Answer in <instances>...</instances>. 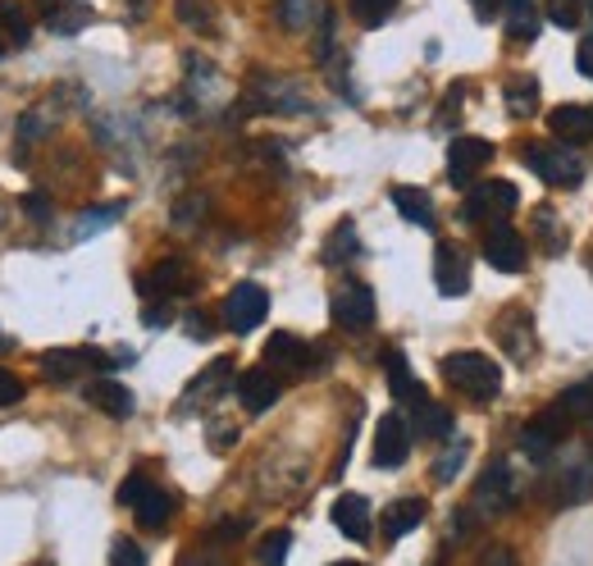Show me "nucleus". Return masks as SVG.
Returning a JSON list of instances; mask_svg holds the SVG:
<instances>
[{"mask_svg":"<svg viewBox=\"0 0 593 566\" xmlns=\"http://www.w3.org/2000/svg\"><path fill=\"white\" fill-rule=\"evenodd\" d=\"M347 5H352V19L360 23V28H379V23L393 14L398 0H347Z\"/></svg>","mask_w":593,"mask_h":566,"instance_id":"36","label":"nucleus"},{"mask_svg":"<svg viewBox=\"0 0 593 566\" xmlns=\"http://www.w3.org/2000/svg\"><path fill=\"white\" fill-rule=\"evenodd\" d=\"M438 370H443V379L456 393H466L475 402H488V398L502 393V366L484 352H452V356H443Z\"/></svg>","mask_w":593,"mask_h":566,"instance_id":"1","label":"nucleus"},{"mask_svg":"<svg viewBox=\"0 0 593 566\" xmlns=\"http://www.w3.org/2000/svg\"><path fill=\"white\" fill-rule=\"evenodd\" d=\"M333 526H339V534H347V539H370V503L360 498V494H343L339 503H333Z\"/></svg>","mask_w":593,"mask_h":566,"instance_id":"19","label":"nucleus"},{"mask_svg":"<svg viewBox=\"0 0 593 566\" xmlns=\"http://www.w3.org/2000/svg\"><path fill=\"white\" fill-rule=\"evenodd\" d=\"M557 488H561V498H566V503H584V498H593V452H576V457H566Z\"/></svg>","mask_w":593,"mask_h":566,"instance_id":"21","label":"nucleus"},{"mask_svg":"<svg viewBox=\"0 0 593 566\" xmlns=\"http://www.w3.org/2000/svg\"><path fill=\"white\" fill-rule=\"evenodd\" d=\"M466 452H471V444H466V439H456V444H452V448H448L443 457H438V461H434V480H438V484H448V480H456V471H461V467H466Z\"/></svg>","mask_w":593,"mask_h":566,"instance_id":"38","label":"nucleus"},{"mask_svg":"<svg viewBox=\"0 0 593 566\" xmlns=\"http://www.w3.org/2000/svg\"><path fill=\"white\" fill-rule=\"evenodd\" d=\"M416 429L425 434V439H448V434H452V411L425 398V402L416 406Z\"/></svg>","mask_w":593,"mask_h":566,"instance_id":"32","label":"nucleus"},{"mask_svg":"<svg viewBox=\"0 0 593 566\" xmlns=\"http://www.w3.org/2000/svg\"><path fill=\"white\" fill-rule=\"evenodd\" d=\"M329 311H333V325H339V329L360 333V329L375 325V293L366 288V283H347V288L333 297Z\"/></svg>","mask_w":593,"mask_h":566,"instance_id":"10","label":"nucleus"},{"mask_svg":"<svg viewBox=\"0 0 593 566\" xmlns=\"http://www.w3.org/2000/svg\"><path fill=\"white\" fill-rule=\"evenodd\" d=\"M10 347H14V343H10V333H5V329H0V352H10Z\"/></svg>","mask_w":593,"mask_h":566,"instance_id":"53","label":"nucleus"},{"mask_svg":"<svg viewBox=\"0 0 593 566\" xmlns=\"http://www.w3.org/2000/svg\"><path fill=\"white\" fill-rule=\"evenodd\" d=\"M83 398L96 406V411H106L110 421H128L138 411V398H133V389L128 384H119L115 375H96L87 389H83Z\"/></svg>","mask_w":593,"mask_h":566,"instance_id":"12","label":"nucleus"},{"mask_svg":"<svg viewBox=\"0 0 593 566\" xmlns=\"http://www.w3.org/2000/svg\"><path fill=\"white\" fill-rule=\"evenodd\" d=\"M434 283L443 297H461L471 288V274H466V256H461L452 243H438L434 247Z\"/></svg>","mask_w":593,"mask_h":566,"instance_id":"16","label":"nucleus"},{"mask_svg":"<svg viewBox=\"0 0 593 566\" xmlns=\"http://www.w3.org/2000/svg\"><path fill=\"white\" fill-rule=\"evenodd\" d=\"M420 521H425V503L420 498H398V503L383 507V517H379V526H383V534H389V539L411 534Z\"/></svg>","mask_w":593,"mask_h":566,"instance_id":"24","label":"nucleus"},{"mask_svg":"<svg viewBox=\"0 0 593 566\" xmlns=\"http://www.w3.org/2000/svg\"><path fill=\"white\" fill-rule=\"evenodd\" d=\"M0 56H5V42H0Z\"/></svg>","mask_w":593,"mask_h":566,"instance_id":"55","label":"nucleus"},{"mask_svg":"<svg viewBox=\"0 0 593 566\" xmlns=\"http://www.w3.org/2000/svg\"><path fill=\"white\" fill-rule=\"evenodd\" d=\"M188 333H192V339H211L215 325H211V320H201V316H188Z\"/></svg>","mask_w":593,"mask_h":566,"instance_id":"51","label":"nucleus"},{"mask_svg":"<svg viewBox=\"0 0 593 566\" xmlns=\"http://www.w3.org/2000/svg\"><path fill=\"white\" fill-rule=\"evenodd\" d=\"M333 566H366V562H333Z\"/></svg>","mask_w":593,"mask_h":566,"instance_id":"54","label":"nucleus"},{"mask_svg":"<svg viewBox=\"0 0 593 566\" xmlns=\"http://www.w3.org/2000/svg\"><path fill=\"white\" fill-rule=\"evenodd\" d=\"M475 507H479V517H502V511L515 507V484H511L507 461H494V467L484 471V480L475 488Z\"/></svg>","mask_w":593,"mask_h":566,"instance_id":"11","label":"nucleus"},{"mask_svg":"<svg viewBox=\"0 0 593 566\" xmlns=\"http://www.w3.org/2000/svg\"><path fill=\"white\" fill-rule=\"evenodd\" d=\"M119 215H123V201H110V205H92V211H83L79 220H73V238H79V243H87V238H96V234H100V228H110Z\"/></svg>","mask_w":593,"mask_h":566,"instance_id":"28","label":"nucleus"},{"mask_svg":"<svg viewBox=\"0 0 593 566\" xmlns=\"http://www.w3.org/2000/svg\"><path fill=\"white\" fill-rule=\"evenodd\" d=\"M142 320H146V325H151V329H161V325H169V320H174V311H169V306H165V302H161V306H151V311H146V316H142Z\"/></svg>","mask_w":593,"mask_h":566,"instance_id":"49","label":"nucleus"},{"mask_svg":"<svg viewBox=\"0 0 593 566\" xmlns=\"http://www.w3.org/2000/svg\"><path fill=\"white\" fill-rule=\"evenodd\" d=\"M356 256H360L356 224H352V220H343V224L329 234V243H324V261H329V266H347V261H356Z\"/></svg>","mask_w":593,"mask_h":566,"instance_id":"29","label":"nucleus"},{"mask_svg":"<svg viewBox=\"0 0 593 566\" xmlns=\"http://www.w3.org/2000/svg\"><path fill=\"white\" fill-rule=\"evenodd\" d=\"M146 488H151V480L133 471V475H128V480L119 484V507H138V503H142V494H146Z\"/></svg>","mask_w":593,"mask_h":566,"instance_id":"42","label":"nucleus"},{"mask_svg":"<svg viewBox=\"0 0 593 566\" xmlns=\"http://www.w3.org/2000/svg\"><path fill=\"white\" fill-rule=\"evenodd\" d=\"M488 161H494V142H488V138H452V146H448V178L456 188H466Z\"/></svg>","mask_w":593,"mask_h":566,"instance_id":"8","label":"nucleus"},{"mask_svg":"<svg viewBox=\"0 0 593 566\" xmlns=\"http://www.w3.org/2000/svg\"><path fill=\"white\" fill-rule=\"evenodd\" d=\"M234 439H238V429H234V425H215V421H211V444H215L220 452H224L228 444H234Z\"/></svg>","mask_w":593,"mask_h":566,"instance_id":"48","label":"nucleus"},{"mask_svg":"<svg viewBox=\"0 0 593 566\" xmlns=\"http://www.w3.org/2000/svg\"><path fill=\"white\" fill-rule=\"evenodd\" d=\"M521 156L534 169V178H544L548 188H580V178H584V161L566 142H534Z\"/></svg>","mask_w":593,"mask_h":566,"instance_id":"2","label":"nucleus"},{"mask_svg":"<svg viewBox=\"0 0 593 566\" xmlns=\"http://www.w3.org/2000/svg\"><path fill=\"white\" fill-rule=\"evenodd\" d=\"M23 215L37 220V224H46V220H50V197H46V192H28V197H23Z\"/></svg>","mask_w":593,"mask_h":566,"instance_id":"44","label":"nucleus"},{"mask_svg":"<svg viewBox=\"0 0 593 566\" xmlns=\"http://www.w3.org/2000/svg\"><path fill=\"white\" fill-rule=\"evenodd\" d=\"M411 457V425L402 411H383L375 425V467L379 471H398Z\"/></svg>","mask_w":593,"mask_h":566,"instance_id":"5","label":"nucleus"},{"mask_svg":"<svg viewBox=\"0 0 593 566\" xmlns=\"http://www.w3.org/2000/svg\"><path fill=\"white\" fill-rule=\"evenodd\" d=\"M538 106V79H530V73H521V79H511L507 83V110L515 119H530Z\"/></svg>","mask_w":593,"mask_h":566,"instance_id":"31","label":"nucleus"},{"mask_svg":"<svg viewBox=\"0 0 593 566\" xmlns=\"http://www.w3.org/2000/svg\"><path fill=\"white\" fill-rule=\"evenodd\" d=\"M138 288H142V293H161V297H183V293L197 288V279H192V270H188L183 256H169V261L151 266V270L142 274Z\"/></svg>","mask_w":593,"mask_h":566,"instance_id":"14","label":"nucleus"},{"mask_svg":"<svg viewBox=\"0 0 593 566\" xmlns=\"http://www.w3.org/2000/svg\"><path fill=\"white\" fill-rule=\"evenodd\" d=\"M557 142H589L593 138V106H557L548 115Z\"/></svg>","mask_w":593,"mask_h":566,"instance_id":"22","label":"nucleus"},{"mask_svg":"<svg viewBox=\"0 0 593 566\" xmlns=\"http://www.w3.org/2000/svg\"><path fill=\"white\" fill-rule=\"evenodd\" d=\"M548 19L557 28H580L589 19V0H548Z\"/></svg>","mask_w":593,"mask_h":566,"instance_id":"37","label":"nucleus"},{"mask_svg":"<svg viewBox=\"0 0 593 566\" xmlns=\"http://www.w3.org/2000/svg\"><path fill=\"white\" fill-rule=\"evenodd\" d=\"M138 5H142V0H138Z\"/></svg>","mask_w":593,"mask_h":566,"instance_id":"56","label":"nucleus"},{"mask_svg":"<svg viewBox=\"0 0 593 566\" xmlns=\"http://www.w3.org/2000/svg\"><path fill=\"white\" fill-rule=\"evenodd\" d=\"M557 411H566V416H593V379L576 384V389H571V393H561Z\"/></svg>","mask_w":593,"mask_h":566,"instance_id":"39","label":"nucleus"},{"mask_svg":"<svg viewBox=\"0 0 593 566\" xmlns=\"http://www.w3.org/2000/svg\"><path fill=\"white\" fill-rule=\"evenodd\" d=\"M234 393H238L242 411H251V416H261V411H270V406L278 402L283 384H278V375H274L270 366H251V370H242V375H238Z\"/></svg>","mask_w":593,"mask_h":566,"instance_id":"9","label":"nucleus"},{"mask_svg":"<svg viewBox=\"0 0 593 566\" xmlns=\"http://www.w3.org/2000/svg\"><path fill=\"white\" fill-rule=\"evenodd\" d=\"M316 14H324L320 0H278V23L288 33H301V28H311V23H320Z\"/></svg>","mask_w":593,"mask_h":566,"instance_id":"30","label":"nucleus"},{"mask_svg":"<svg viewBox=\"0 0 593 566\" xmlns=\"http://www.w3.org/2000/svg\"><path fill=\"white\" fill-rule=\"evenodd\" d=\"M133 517H138V526H142V530H161V526L174 517V498L165 494L161 484H151L146 494H142V503L133 507Z\"/></svg>","mask_w":593,"mask_h":566,"instance_id":"26","label":"nucleus"},{"mask_svg":"<svg viewBox=\"0 0 593 566\" xmlns=\"http://www.w3.org/2000/svg\"><path fill=\"white\" fill-rule=\"evenodd\" d=\"M525 256H530V247H525V238L515 234L511 224L488 228V238H484V261L494 266L498 274H521V270H525Z\"/></svg>","mask_w":593,"mask_h":566,"instance_id":"6","label":"nucleus"},{"mask_svg":"<svg viewBox=\"0 0 593 566\" xmlns=\"http://www.w3.org/2000/svg\"><path fill=\"white\" fill-rule=\"evenodd\" d=\"M538 224H544V247L561 251V234H557V224H553V211H538Z\"/></svg>","mask_w":593,"mask_h":566,"instance_id":"47","label":"nucleus"},{"mask_svg":"<svg viewBox=\"0 0 593 566\" xmlns=\"http://www.w3.org/2000/svg\"><path fill=\"white\" fill-rule=\"evenodd\" d=\"M265 366L270 370H288V375H297V370H306L311 366V347H306L297 333H270V343H265Z\"/></svg>","mask_w":593,"mask_h":566,"instance_id":"18","label":"nucleus"},{"mask_svg":"<svg viewBox=\"0 0 593 566\" xmlns=\"http://www.w3.org/2000/svg\"><path fill=\"white\" fill-rule=\"evenodd\" d=\"M265 316H270V293L261 288V283H238L220 306L224 329H234V333H251Z\"/></svg>","mask_w":593,"mask_h":566,"instance_id":"4","label":"nucleus"},{"mask_svg":"<svg viewBox=\"0 0 593 566\" xmlns=\"http://www.w3.org/2000/svg\"><path fill=\"white\" fill-rule=\"evenodd\" d=\"M247 110H270V115H301L311 110L306 106V96L293 87V83H278V79H256L251 96H247Z\"/></svg>","mask_w":593,"mask_h":566,"instance_id":"13","label":"nucleus"},{"mask_svg":"<svg viewBox=\"0 0 593 566\" xmlns=\"http://www.w3.org/2000/svg\"><path fill=\"white\" fill-rule=\"evenodd\" d=\"M471 5H475V14L488 23V19H494L498 14V5H502V0H471Z\"/></svg>","mask_w":593,"mask_h":566,"instance_id":"52","label":"nucleus"},{"mask_svg":"<svg viewBox=\"0 0 593 566\" xmlns=\"http://www.w3.org/2000/svg\"><path fill=\"white\" fill-rule=\"evenodd\" d=\"M383 375H389V389H393L398 402H416V406L425 402V389H420V379L411 375L402 347H389V352H383Z\"/></svg>","mask_w":593,"mask_h":566,"instance_id":"20","label":"nucleus"},{"mask_svg":"<svg viewBox=\"0 0 593 566\" xmlns=\"http://www.w3.org/2000/svg\"><path fill=\"white\" fill-rule=\"evenodd\" d=\"M23 398V379L14 370H0V406H14Z\"/></svg>","mask_w":593,"mask_h":566,"instance_id":"45","label":"nucleus"},{"mask_svg":"<svg viewBox=\"0 0 593 566\" xmlns=\"http://www.w3.org/2000/svg\"><path fill=\"white\" fill-rule=\"evenodd\" d=\"M515 201H521V192H515V184H507V178H488V184H475L466 205H461V220L466 224H488V228H498L511 211H515Z\"/></svg>","mask_w":593,"mask_h":566,"instance_id":"3","label":"nucleus"},{"mask_svg":"<svg viewBox=\"0 0 593 566\" xmlns=\"http://www.w3.org/2000/svg\"><path fill=\"white\" fill-rule=\"evenodd\" d=\"M389 197H393V205H398V215H402V220L420 224V228H434V224H438V215H434V201H429V192H425V188L398 184Z\"/></svg>","mask_w":593,"mask_h":566,"instance_id":"23","label":"nucleus"},{"mask_svg":"<svg viewBox=\"0 0 593 566\" xmlns=\"http://www.w3.org/2000/svg\"><path fill=\"white\" fill-rule=\"evenodd\" d=\"M494 339L511 352V362H530V356L538 352V333H534V320L530 311H521V306H511V311L502 320H494Z\"/></svg>","mask_w":593,"mask_h":566,"instance_id":"7","label":"nucleus"},{"mask_svg":"<svg viewBox=\"0 0 593 566\" xmlns=\"http://www.w3.org/2000/svg\"><path fill=\"white\" fill-rule=\"evenodd\" d=\"M41 133H46V128H41V110H28V115L19 119V142H23V146H28V142H37Z\"/></svg>","mask_w":593,"mask_h":566,"instance_id":"46","label":"nucleus"},{"mask_svg":"<svg viewBox=\"0 0 593 566\" xmlns=\"http://www.w3.org/2000/svg\"><path fill=\"white\" fill-rule=\"evenodd\" d=\"M174 10H178V19H183L188 28H197V33H215V10H211V0H174Z\"/></svg>","mask_w":593,"mask_h":566,"instance_id":"35","label":"nucleus"},{"mask_svg":"<svg viewBox=\"0 0 593 566\" xmlns=\"http://www.w3.org/2000/svg\"><path fill=\"white\" fill-rule=\"evenodd\" d=\"M288 553H293V530H270L261 539V549H256V562H261V566H283V562H288Z\"/></svg>","mask_w":593,"mask_h":566,"instance_id":"34","label":"nucleus"},{"mask_svg":"<svg viewBox=\"0 0 593 566\" xmlns=\"http://www.w3.org/2000/svg\"><path fill=\"white\" fill-rule=\"evenodd\" d=\"M561 439H566V425L557 421V411H548V416H538L534 425L521 429V452L534 457V461H548Z\"/></svg>","mask_w":593,"mask_h":566,"instance_id":"17","label":"nucleus"},{"mask_svg":"<svg viewBox=\"0 0 593 566\" xmlns=\"http://www.w3.org/2000/svg\"><path fill=\"white\" fill-rule=\"evenodd\" d=\"M228 384H234V362H228V356H220V362H211V366H205V370L192 379L183 406H192V402H201V398H220Z\"/></svg>","mask_w":593,"mask_h":566,"instance_id":"25","label":"nucleus"},{"mask_svg":"<svg viewBox=\"0 0 593 566\" xmlns=\"http://www.w3.org/2000/svg\"><path fill=\"white\" fill-rule=\"evenodd\" d=\"M507 10V33L515 42H534L538 37V14H534V0H502Z\"/></svg>","mask_w":593,"mask_h":566,"instance_id":"27","label":"nucleus"},{"mask_svg":"<svg viewBox=\"0 0 593 566\" xmlns=\"http://www.w3.org/2000/svg\"><path fill=\"white\" fill-rule=\"evenodd\" d=\"M37 10L56 37H73L92 23V0H37Z\"/></svg>","mask_w":593,"mask_h":566,"instance_id":"15","label":"nucleus"},{"mask_svg":"<svg viewBox=\"0 0 593 566\" xmlns=\"http://www.w3.org/2000/svg\"><path fill=\"white\" fill-rule=\"evenodd\" d=\"M110 566H146V553L133 544V539H115V549H110Z\"/></svg>","mask_w":593,"mask_h":566,"instance_id":"40","label":"nucleus"},{"mask_svg":"<svg viewBox=\"0 0 593 566\" xmlns=\"http://www.w3.org/2000/svg\"><path fill=\"white\" fill-rule=\"evenodd\" d=\"M0 33H5L14 46H23L33 37V19H28V10H23L19 0H0Z\"/></svg>","mask_w":593,"mask_h":566,"instance_id":"33","label":"nucleus"},{"mask_svg":"<svg viewBox=\"0 0 593 566\" xmlns=\"http://www.w3.org/2000/svg\"><path fill=\"white\" fill-rule=\"evenodd\" d=\"M247 530H251V521H247V517H224V521L215 526V534H211V539H215V544H238V539H242Z\"/></svg>","mask_w":593,"mask_h":566,"instance_id":"41","label":"nucleus"},{"mask_svg":"<svg viewBox=\"0 0 593 566\" xmlns=\"http://www.w3.org/2000/svg\"><path fill=\"white\" fill-rule=\"evenodd\" d=\"M576 69L584 73V79H593V37L580 46V56H576Z\"/></svg>","mask_w":593,"mask_h":566,"instance_id":"50","label":"nucleus"},{"mask_svg":"<svg viewBox=\"0 0 593 566\" xmlns=\"http://www.w3.org/2000/svg\"><path fill=\"white\" fill-rule=\"evenodd\" d=\"M475 566H521V562H515V553L507 544H484L479 557H475Z\"/></svg>","mask_w":593,"mask_h":566,"instance_id":"43","label":"nucleus"}]
</instances>
